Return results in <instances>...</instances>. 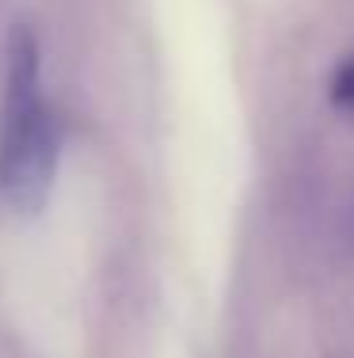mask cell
I'll use <instances>...</instances> for the list:
<instances>
[{
    "label": "cell",
    "instance_id": "1",
    "mask_svg": "<svg viewBox=\"0 0 354 358\" xmlns=\"http://www.w3.org/2000/svg\"><path fill=\"white\" fill-rule=\"evenodd\" d=\"M61 115L42 96V46L27 23L8 31L0 99V199L15 214H38L61 164Z\"/></svg>",
    "mask_w": 354,
    "mask_h": 358
},
{
    "label": "cell",
    "instance_id": "2",
    "mask_svg": "<svg viewBox=\"0 0 354 358\" xmlns=\"http://www.w3.org/2000/svg\"><path fill=\"white\" fill-rule=\"evenodd\" d=\"M327 96H332V103L339 110H351V115H354V57H347V62L332 73Z\"/></svg>",
    "mask_w": 354,
    "mask_h": 358
}]
</instances>
